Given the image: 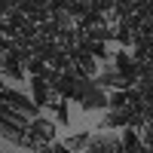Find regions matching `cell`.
Returning a JSON list of instances; mask_svg holds the SVG:
<instances>
[{
	"instance_id": "1",
	"label": "cell",
	"mask_w": 153,
	"mask_h": 153,
	"mask_svg": "<svg viewBox=\"0 0 153 153\" xmlns=\"http://www.w3.org/2000/svg\"><path fill=\"white\" fill-rule=\"evenodd\" d=\"M55 141V123L46 117H34L28 126V141H25V150H37L40 153L46 144Z\"/></svg>"
},
{
	"instance_id": "2",
	"label": "cell",
	"mask_w": 153,
	"mask_h": 153,
	"mask_svg": "<svg viewBox=\"0 0 153 153\" xmlns=\"http://www.w3.org/2000/svg\"><path fill=\"white\" fill-rule=\"evenodd\" d=\"M76 101H80L83 110H104V107H110V95H107L98 83H92V80H89L86 89L76 95Z\"/></svg>"
},
{
	"instance_id": "3",
	"label": "cell",
	"mask_w": 153,
	"mask_h": 153,
	"mask_svg": "<svg viewBox=\"0 0 153 153\" xmlns=\"http://www.w3.org/2000/svg\"><path fill=\"white\" fill-rule=\"evenodd\" d=\"M3 104L16 107L22 113H28V117H40V104H37L34 98L22 95V89H12V86H3Z\"/></svg>"
},
{
	"instance_id": "4",
	"label": "cell",
	"mask_w": 153,
	"mask_h": 153,
	"mask_svg": "<svg viewBox=\"0 0 153 153\" xmlns=\"http://www.w3.org/2000/svg\"><path fill=\"white\" fill-rule=\"evenodd\" d=\"M31 95H34V101L40 107H46L52 101V83H49V76H43V74L31 76Z\"/></svg>"
},
{
	"instance_id": "5",
	"label": "cell",
	"mask_w": 153,
	"mask_h": 153,
	"mask_svg": "<svg viewBox=\"0 0 153 153\" xmlns=\"http://www.w3.org/2000/svg\"><path fill=\"white\" fill-rule=\"evenodd\" d=\"M74 153H83V150H89V144H92V135L89 132H80V135H71L68 141H65Z\"/></svg>"
}]
</instances>
